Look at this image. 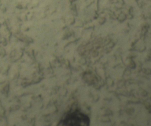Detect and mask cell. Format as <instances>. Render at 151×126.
<instances>
[{"label": "cell", "instance_id": "cell-1", "mask_svg": "<svg viewBox=\"0 0 151 126\" xmlns=\"http://www.w3.org/2000/svg\"><path fill=\"white\" fill-rule=\"evenodd\" d=\"M89 124L90 119L88 117L77 111L68 114L63 122L64 125L73 126H87Z\"/></svg>", "mask_w": 151, "mask_h": 126}]
</instances>
